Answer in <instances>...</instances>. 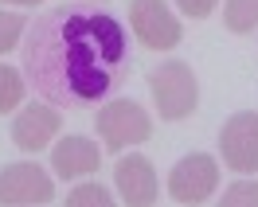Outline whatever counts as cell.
Masks as SVG:
<instances>
[{
    "label": "cell",
    "mask_w": 258,
    "mask_h": 207,
    "mask_svg": "<svg viewBox=\"0 0 258 207\" xmlns=\"http://www.w3.org/2000/svg\"><path fill=\"white\" fill-rule=\"evenodd\" d=\"M24 75L51 106H94L113 90V71L125 59V28L110 12L59 4L28 28Z\"/></svg>",
    "instance_id": "cell-1"
},
{
    "label": "cell",
    "mask_w": 258,
    "mask_h": 207,
    "mask_svg": "<svg viewBox=\"0 0 258 207\" xmlns=\"http://www.w3.org/2000/svg\"><path fill=\"white\" fill-rule=\"evenodd\" d=\"M149 90H153V102L161 110L164 121H184L196 113V102H200V86H196V75L188 63H161L157 71H149Z\"/></svg>",
    "instance_id": "cell-2"
},
{
    "label": "cell",
    "mask_w": 258,
    "mask_h": 207,
    "mask_svg": "<svg viewBox=\"0 0 258 207\" xmlns=\"http://www.w3.org/2000/svg\"><path fill=\"white\" fill-rule=\"evenodd\" d=\"M98 137L110 153H125L129 145H141L153 137V117L133 98H117L98 110Z\"/></svg>",
    "instance_id": "cell-3"
},
{
    "label": "cell",
    "mask_w": 258,
    "mask_h": 207,
    "mask_svg": "<svg viewBox=\"0 0 258 207\" xmlns=\"http://www.w3.org/2000/svg\"><path fill=\"white\" fill-rule=\"evenodd\" d=\"M215 188H219V164L208 153H188L168 172V195L184 207H200L215 195Z\"/></svg>",
    "instance_id": "cell-4"
},
{
    "label": "cell",
    "mask_w": 258,
    "mask_h": 207,
    "mask_svg": "<svg viewBox=\"0 0 258 207\" xmlns=\"http://www.w3.org/2000/svg\"><path fill=\"white\" fill-rule=\"evenodd\" d=\"M129 28L149 51H172L184 39L180 20L168 12L164 0H133L129 4Z\"/></svg>",
    "instance_id": "cell-5"
},
{
    "label": "cell",
    "mask_w": 258,
    "mask_h": 207,
    "mask_svg": "<svg viewBox=\"0 0 258 207\" xmlns=\"http://www.w3.org/2000/svg\"><path fill=\"white\" fill-rule=\"evenodd\" d=\"M55 195L51 176L39 164H4L0 168V207H32V203H47Z\"/></svg>",
    "instance_id": "cell-6"
},
{
    "label": "cell",
    "mask_w": 258,
    "mask_h": 207,
    "mask_svg": "<svg viewBox=\"0 0 258 207\" xmlns=\"http://www.w3.org/2000/svg\"><path fill=\"white\" fill-rule=\"evenodd\" d=\"M219 153L231 172H254L258 168V113H235L219 129Z\"/></svg>",
    "instance_id": "cell-7"
},
{
    "label": "cell",
    "mask_w": 258,
    "mask_h": 207,
    "mask_svg": "<svg viewBox=\"0 0 258 207\" xmlns=\"http://www.w3.org/2000/svg\"><path fill=\"white\" fill-rule=\"evenodd\" d=\"M59 125H63V117H59L55 106L32 102V106H24V110L16 113L12 141H16V149H24V153H39V149L51 145V137H59Z\"/></svg>",
    "instance_id": "cell-8"
},
{
    "label": "cell",
    "mask_w": 258,
    "mask_h": 207,
    "mask_svg": "<svg viewBox=\"0 0 258 207\" xmlns=\"http://www.w3.org/2000/svg\"><path fill=\"white\" fill-rule=\"evenodd\" d=\"M113 184L129 207H153L157 203V172L149 157H121L113 168Z\"/></svg>",
    "instance_id": "cell-9"
},
{
    "label": "cell",
    "mask_w": 258,
    "mask_h": 207,
    "mask_svg": "<svg viewBox=\"0 0 258 207\" xmlns=\"http://www.w3.org/2000/svg\"><path fill=\"white\" fill-rule=\"evenodd\" d=\"M98 164H102V149L98 141L90 137H79V133H71L63 141L51 149V168L59 180H79V176H90L98 172Z\"/></svg>",
    "instance_id": "cell-10"
},
{
    "label": "cell",
    "mask_w": 258,
    "mask_h": 207,
    "mask_svg": "<svg viewBox=\"0 0 258 207\" xmlns=\"http://www.w3.org/2000/svg\"><path fill=\"white\" fill-rule=\"evenodd\" d=\"M223 24H227V32H235V35L254 32L258 0H227V4H223Z\"/></svg>",
    "instance_id": "cell-11"
},
{
    "label": "cell",
    "mask_w": 258,
    "mask_h": 207,
    "mask_svg": "<svg viewBox=\"0 0 258 207\" xmlns=\"http://www.w3.org/2000/svg\"><path fill=\"white\" fill-rule=\"evenodd\" d=\"M24 90H28V79H24L20 71L0 63V113L16 110L20 102H24Z\"/></svg>",
    "instance_id": "cell-12"
},
{
    "label": "cell",
    "mask_w": 258,
    "mask_h": 207,
    "mask_svg": "<svg viewBox=\"0 0 258 207\" xmlns=\"http://www.w3.org/2000/svg\"><path fill=\"white\" fill-rule=\"evenodd\" d=\"M67 207H117V203L110 199V191L102 184H79L67 195Z\"/></svg>",
    "instance_id": "cell-13"
},
{
    "label": "cell",
    "mask_w": 258,
    "mask_h": 207,
    "mask_svg": "<svg viewBox=\"0 0 258 207\" xmlns=\"http://www.w3.org/2000/svg\"><path fill=\"white\" fill-rule=\"evenodd\" d=\"M219 207H258V180H235L223 191Z\"/></svg>",
    "instance_id": "cell-14"
},
{
    "label": "cell",
    "mask_w": 258,
    "mask_h": 207,
    "mask_svg": "<svg viewBox=\"0 0 258 207\" xmlns=\"http://www.w3.org/2000/svg\"><path fill=\"white\" fill-rule=\"evenodd\" d=\"M24 32H28V20L20 16V12H0V55L20 47V35Z\"/></svg>",
    "instance_id": "cell-15"
},
{
    "label": "cell",
    "mask_w": 258,
    "mask_h": 207,
    "mask_svg": "<svg viewBox=\"0 0 258 207\" xmlns=\"http://www.w3.org/2000/svg\"><path fill=\"white\" fill-rule=\"evenodd\" d=\"M176 4H180V12H184V16L204 20V16H211V12H215V4H219V0H176Z\"/></svg>",
    "instance_id": "cell-16"
},
{
    "label": "cell",
    "mask_w": 258,
    "mask_h": 207,
    "mask_svg": "<svg viewBox=\"0 0 258 207\" xmlns=\"http://www.w3.org/2000/svg\"><path fill=\"white\" fill-rule=\"evenodd\" d=\"M0 4H20V8H35L39 0H0Z\"/></svg>",
    "instance_id": "cell-17"
}]
</instances>
